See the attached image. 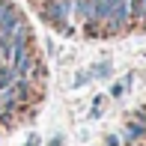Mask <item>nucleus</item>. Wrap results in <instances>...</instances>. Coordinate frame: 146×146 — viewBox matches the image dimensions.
<instances>
[{"label": "nucleus", "instance_id": "nucleus-1", "mask_svg": "<svg viewBox=\"0 0 146 146\" xmlns=\"http://www.w3.org/2000/svg\"><path fill=\"white\" fill-rule=\"evenodd\" d=\"M21 21V18H18V12H15V6L9 3V0H0V30H12L15 27V24Z\"/></svg>", "mask_w": 146, "mask_h": 146}, {"label": "nucleus", "instance_id": "nucleus-2", "mask_svg": "<svg viewBox=\"0 0 146 146\" xmlns=\"http://www.w3.org/2000/svg\"><path fill=\"white\" fill-rule=\"evenodd\" d=\"M116 0H90V21H108Z\"/></svg>", "mask_w": 146, "mask_h": 146}, {"label": "nucleus", "instance_id": "nucleus-3", "mask_svg": "<svg viewBox=\"0 0 146 146\" xmlns=\"http://www.w3.org/2000/svg\"><path fill=\"white\" fill-rule=\"evenodd\" d=\"M15 81H18V72L6 63L3 69H0V92H9L12 87H15Z\"/></svg>", "mask_w": 146, "mask_h": 146}, {"label": "nucleus", "instance_id": "nucleus-4", "mask_svg": "<svg viewBox=\"0 0 146 146\" xmlns=\"http://www.w3.org/2000/svg\"><path fill=\"white\" fill-rule=\"evenodd\" d=\"M48 15L54 18V21H66V18H69V3H66V0H57V3L48 9Z\"/></svg>", "mask_w": 146, "mask_h": 146}, {"label": "nucleus", "instance_id": "nucleus-5", "mask_svg": "<svg viewBox=\"0 0 146 146\" xmlns=\"http://www.w3.org/2000/svg\"><path fill=\"white\" fill-rule=\"evenodd\" d=\"M75 12H78L81 18H87V21H90V0H78V3H75Z\"/></svg>", "mask_w": 146, "mask_h": 146}, {"label": "nucleus", "instance_id": "nucleus-6", "mask_svg": "<svg viewBox=\"0 0 146 146\" xmlns=\"http://www.w3.org/2000/svg\"><path fill=\"white\" fill-rule=\"evenodd\" d=\"M140 134H143V125H140V122H131V125H128V134H125V137H128V140H137Z\"/></svg>", "mask_w": 146, "mask_h": 146}, {"label": "nucleus", "instance_id": "nucleus-7", "mask_svg": "<svg viewBox=\"0 0 146 146\" xmlns=\"http://www.w3.org/2000/svg\"><path fill=\"white\" fill-rule=\"evenodd\" d=\"M128 84H131V75H128V78H122V81H119L116 87H113V96H122V90L128 87Z\"/></svg>", "mask_w": 146, "mask_h": 146}, {"label": "nucleus", "instance_id": "nucleus-8", "mask_svg": "<svg viewBox=\"0 0 146 146\" xmlns=\"http://www.w3.org/2000/svg\"><path fill=\"white\" fill-rule=\"evenodd\" d=\"M131 146H137V143H131Z\"/></svg>", "mask_w": 146, "mask_h": 146}]
</instances>
